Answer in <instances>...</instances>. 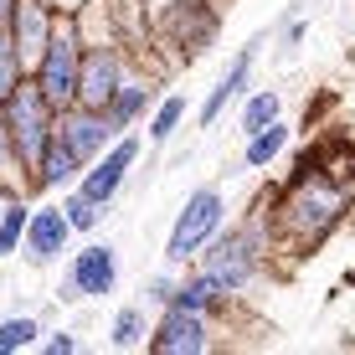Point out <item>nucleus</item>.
<instances>
[{"mask_svg":"<svg viewBox=\"0 0 355 355\" xmlns=\"http://www.w3.org/2000/svg\"><path fill=\"white\" fill-rule=\"evenodd\" d=\"M114 134L119 129H114V119H108V108H88V103L57 108V139H62L83 165H93L98 155L114 144Z\"/></svg>","mask_w":355,"mask_h":355,"instance_id":"nucleus-5","label":"nucleus"},{"mask_svg":"<svg viewBox=\"0 0 355 355\" xmlns=\"http://www.w3.org/2000/svg\"><path fill=\"white\" fill-rule=\"evenodd\" d=\"M186 108H191L186 98H180V93H170L165 103H160V108H155V114H150V139H160V144H165L170 134L180 129V119H186Z\"/></svg>","mask_w":355,"mask_h":355,"instance_id":"nucleus-24","label":"nucleus"},{"mask_svg":"<svg viewBox=\"0 0 355 355\" xmlns=\"http://www.w3.org/2000/svg\"><path fill=\"white\" fill-rule=\"evenodd\" d=\"M52 26H57L52 0H16V6H10L6 31H10V42H16V57H21V67H26V72H36V62H42Z\"/></svg>","mask_w":355,"mask_h":355,"instance_id":"nucleus-7","label":"nucleus"},{"mask_svg":"<svg viewBox=\"0 0 355 355\" xmlns=\"http://www.w3.org/2000/svg\"><path fill=\"white\" fill-rule=\"evenodd\" d=\"M222 216H227V201H222V191H216V186L191 191V201L180 206L175 227H170V237H165V258L170 263H191L196 252L222 232Z\"/></svg>","mask_w":355,"mask_h":355,"instance_id":"nucleus-4","label":"nucleus"},{"mask_svg":"<svg viewBox=\"0 0 355 355\" xmlns=\"http://www.w3.org/2000/svg\"><path fill=\"white\" fill-rule=\"evenodd\" d=\"M83 175V160L67 150L62 139L52 134V144L42 150V160H36V170H31V191H57V186H72V180Z\"/></svg>","mask_w":355,"mask_h":355,"instance_id":"nucleus-13","label":"nucleus"},{"mask_svg":"<svg viewBox=\"0 0 355 355\" xmlns=\"http://www.w3.org/2000/svg\"><path fill=\"white\" fill-rule=\"evenodd\" d=\"M0 114H6L10 144H16V160H21V170H26V180H31L42 150L52 144V134H57V108L46 103V93L36 88V78L26 72V78L16 83V93L6 98V108H0Z\"/></svg>","mask_w":355,"mask_h":355,"instance_id":"nucleus-2","label":"nucleus"},{"mask_svg":"<svg viewBox=\"0 0 355 355\" xmlns=\"http://www.w3.org/2000/svg\"><path fill=\"white\" fill-rule=\"evenodd\" d=\"M72 242V227L62 216V206H31V222H26V237H21V252L42 268V263H57Z\"/></svg>","mask_w":355,"mask_h":355,"instance_id":"nucleus-12","label":"nucleus"},{"mask_svg":"<svg viewBox=\"0 0 355 355\" xmlns=\"http://www.w3.org/2000/svg\"><path fill=\"white\" fill-rule=\"evenodd\" d=\"M26 222H31V206L21 196H6V211H0V258L21 252V237H26Z\"/></svg>","mask_w":355,"mask_h":355,"instance_id":"nucleus-17","label":"nucleus"},{"mask_svg":"<svg viewBox=\"0 0 355 355\" xmlns=\"http://www.w3.org/2000/svg\"><path fill=\"white\" fill-rule=\"evenodd\" d=\"M139 150H144V144L134 139V134H124V139L114 134V144H108V150L98 155L93 165H83L78 191H83V196H93L98 206H114V196L124 191V175H129L134 165H139Z\"/></svg>","mask_w":355,"mask_h":355,"instance_id":"nucleus-6","label":"nucleus"},{"mask_svg":"<svg viewBox=\"0 0 355 355\" xmlns=\"http://www.w3.org/2000/svg\"><path fill=\"white\" fill-rule=\"evenodd\" d=\"M263 252H268V227L263 222H242L232 232H216L196 258H201V273L211 278V284H222L227 293H242L252 278H258Z\"/></svg>","mask_w":355,"mask_h":355,"instance_id":"nucleus-1","label":"nucleus"},{"mask_svg":"<svg viewBox=\"0 0 355 355\" xmlns=\"http://www.w3.org/2000/svg\"><path fill=\"white\" fill-rule=\"evenodd\" d=\"M0 180H10V191H16V196H26V191H31L26 170H21V160H16V144H10L6 114H0Z\"/></svg>","mask_w":355,"mask_h":355,"instance_id":"nucleus-23","label":"nucleus"},{"mask_svg":"<svg viewBox=\"0 0 355 355\" xmlns=\"http://www.w3.org/2000/svg\"><path fill=\"white\" fill-rule=\"evenodd\" d=\"M21 78H26V67H21V57H16V42H10V31L0 26V108H6L10 93H16Z\"/></svg>","mask_w":355,"mask_h":355,"instance_id":"nucleus-22","label":"nucleus"},{"mask_svg":"<svg viewBox=\"0 0 355 355\" xmlns=\"http://www.w3.org/2000/svg\"><path fill=\"white\" fill-rule=\"evenodd\" d=\"M248 72H252V46L248 52H237L232 57V67L222 72V83H216L211 93H206V108H201V129L206 124H216V119H222V108L232 103V98H237L242 88H248Z\"/></svg>","mask_w":355,"mask_h":355,"instance_id":"nucleus-14","label":"nucleus"},{"mask_svg":"<svg viewBox=\"0 0 355 355\" xmlns=\"http://www.w3.org/2000/svg\"><path fill=\"white\" fill-rule=\"evenodd\" d=\"M42 340V324L31 320V314H16V320H0V355H16Z\"/></svg>","mask_w":355,"mask_h":355,"instance_id":"nucleus-21","label":"nucleus"},{"mask_svg":"<svg viewBox=\"0 0 355 355\" xmlns=\"http://www.w3.org/2000/svg\"><path fill=\"white\" fill-rule=\"evenodd\" d=\"M124 83V52L119 46H83V78H78V103L108 108V98Z\"/></svg>","mask_w":355,"mask_h":355,"instance_id":"nucleus-11","label":"nucleus"},{"mask_svg":"<svg viewBox=\"0 0 355 355\" xmlns=\"http://www.w3.org/2000/svg\"><path fill=\"white\" fill-rule=\"evenodd\" d=\"M144 108H150V88H144V83H129V78L119 83V93H114V98H108V119H114V129H119V134H124L134 119L144 114Z\"/></svg>","mask_w":355,"mask_h":355,"instance_id":"nucleus-16","label":"nucleus"},{"mask_svg":"<svg viewBox=\"0 0 355 355\" xmlns=\"http://www.w3.org/2000/svg\"><path fill=\"white\" fill-rule=\"evenodd\" d=\"M108 340H114L119 350H129V345H139V340H150V335H144V309H119L114 324H108Z\"/></svg>","mask_w":355,"mask_h":355,"instance_id":"nucleus-25","label":"nucleus"},{"mask_svg":"<svg viewBox=\"0 0 355 355\" xmlns=\"http://www.w3.org/2000/svg\"><path fill=\"white\" fill-rule=\"evenodd\" d=\"M36 88L46 93L52 108H67L78 103V78H83V21L72 16H57L52 36H46V52L36 62Z\"/></svg>","mask_w":355,"mask_h":355,"instance_id":"nucleus-3","label":"nucleus"},{"mask_svg":"<svg viewBox=\"0 0 355 355\" xmlns=\"http://www.w3.org/2000/svg\"><path fill=\"white\" fill-rule=\"evenodd\" d=\"M10 6H16V0H0V26L10 21Z\"/></svg>","mask_w":355,"mask_h":355,"instance_id":"nucleus-27","label":"nucleus"},{"mask_svg":"<svg viewBox=\"0 0 355 355\" xmlns=\"http://www.w3.org/2000/svg\"><path fill=\"white\" fill-rule=\"evenodd\" d=\"M57 206H62V216H67V227H72V232H93V227H98V216L108 211V206H98L93 196H83V191H67Z\"/></svg>","mask_w":355,"mask_h":355,"instance_id":"nucleus-20","label":"nucleus"},{"mask_svg":"<svg viewBox=\"0 0 355 355\" xmlns=\"http://www.w3.org/2000/svg\"><path fill=\"white\" fill-rule=\"evenodd\" d=\"M160 31H165V42H175L186 57H196L201 46L216 42V10L206 6V0H175V6H165Z\"/></svg>","mask_w":355,"mask_h":355,"instance_id":"nucleus-9","label":"nucleus"},{"mask_svg":"<svg viewBox=\"0 0 355 355\" xmlns=\"http://www.w3.org/2000/svg\"><path fill=\"white\" fill-rule=\"evenodd\" d=\"M206 345H211L206 314H191V309L165 304L160 324H155V335H150V350H155V355H201Z\"/></svg>","mask_w":355,"mask_h":355,"instance_id":"nucleus-10","label":"nucleus"},{"mask_svg":"<svg viewBox=\"0 0 355 355\" xmlns=\"http://www.w3.org/2000/svg\"><path fill=\"white\" fill-rule=\"evenodd\" d=\"M278 119H284V98L278 93H252L242 103V134H258L268 124H278Z\"/></svg>","mask_w":355,"mask_h":355,"instance_id":"nucleus-18","label":"nucleus"},{"mask_svg":"<svg viewBox=\"0 0 355 355\" xmlns=\"http://www.w3.org/2000/svg\"><path fill=\"white\" fill-rule=\"evenodd\" d=\"M72 345H78L72 335H52V340H46V355H67Z\"/></svg>","mask_w":355,"mask_h":355,"instance_id":"nucleus-26","label":"nucleus"},{"mask_svg":"<svg viewBox=\"0 0 355 355\" xmlns=\"http://www.w3.org/2000/svg\"><path fill=\"white\" fill-rule=\"evenodd\" d=\"M288 144V124L278 119V124H268L258 134H248V165H268V160H278V150Z\"/></svg>","mask_w":355,"mask_h":355,"instance_id":"nucleus-19","label":"nucleus"},{"mask_svg":"<svg viewBox=\"0 0 355 355\" xmlns=\"http://www.w3.org/2000/svg\"><path fill=\"white\" fill-rule=\"evenodd\" d=\"M227 299L232 293L222 284H211L206 273H191V278H180V284L170 288V304H175V309H191V314H216Z\"/></svg>","mask_w":355,"mask_h":355,"instance_id":"nucleus-15","label":"nucleus"},{"mask_svg":"<svg viewBox=\"0 0 355 355\" xmlns=\"http://www.w3.org/2000/svg\"><path fill=\"white\" fill-rule=\"evenodd\" d=\"M119 288V252L108 242H88L67 268V299H103Z\"/></svg>","mask_w":355,"mask_h":355,"instance_id":"nucleus-8","label":"nucleus"}]
</instances>
